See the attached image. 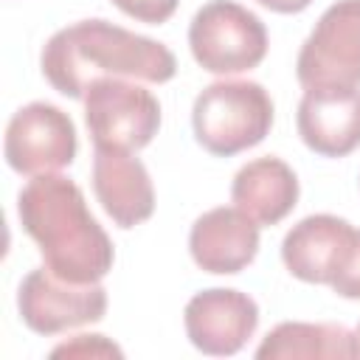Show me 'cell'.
<instances>
[{
	"label": "cell",
	"mask_w": 360,
	"mask_h": 360,
	"mask_svg": "<svg viewBox=\"0 0 360 360\" xmlns=\"http://www.w3.org/2000/svg\"><path fill=\"white\" fill-rule=\"evenodd\" d=\"M39 68L56 93L84 98L96 79L118 76L163 84L174 79L177 59L163 42L93 17L51 34V39L42 45Z\"/></svg>",
	"instance_id": "obj_1"
},
{
	"label": "cell",
	"mask_w": 360,
	"mask_h": 360,
	"mask_svg": "<svg viewBox=\"0 0 360 360\" xmlns=\"http://www.w3.org/2000/svg\"><path fill=\"white\" fill-rule=\"evenodd\" d=\"M17 217L53 276L93 284L112 270V242L70 177L56 172L31 177L17 197Z\"/></svg>",
	"instance_id": "obj_2"
},
{
	"label": "cell",
	"mask_w": 360,
	"mask_h": 360,
	"mask_svg": "<svg viewBox=\"0 0 360 360\" xmlns=\"http://www.w3.org/2000/svg\"><path fill=\"white\" fill-rule=\"evenodd\" d=\"M191 127L197 143L217 155L231 158L253 149L273 127V98L250 79H219L200 90L191 107Z\"/></svg>",
	"instance_id": "obj_3"
},
{
	"label": "cell",
	"mask_w": 360,
	"mask_h": 360,
	"mask_svg": "<svg viewBox=\"0 0 360 360\" xmlns=\"http://www.w3.org/2000/svg\"><path fill=\"white\" fill-rule=\"evenodd\" d=\"M188 48L202 70L236 76L267 56V28L236 0H208L188 22Z\"/></svg>",
	"instance_id": "obj_4"
},
{
	"label": "cell",
	"mask_w": 360,
	"mask_h": 360,
	"mask_svg": "<svg viewBox=\"0 0 360 360\" xmlns=\"http://www.w3.org/2000/svg\"><path fill=\"white\" fill-rule=\"evenodd\" d=\"M82 101L93 149L138 152L160 129V101L129 79H96Z\"/></svg>",
	"instance_id": "obj_5"
},
{
	"label": "cell",
	"mask_w": 360,
	"mask_h": 360,
	"mask_svg": "<svg viewBox=\"0 0 360 360\" xmlns=\"http://www.w3.org/2000/svg\"><path fill=\"white\" fill-rule=\"evenodd\" d=\"M295 76L301 87H360V0L332 3L304 39Z\"/></svg>",
	"instance_id": "obj_6"
},
{
	"label": "cell",
	"mask_w": 360,
	"mask_h": 360,
	"mask_svg": "<svg viewBox=\"0 0 360 360\" xmlns=\"http://www.w3.org/2000/svg\"><path fill=\"white\" fill-rule=\"evenodd\" d=\"M79 149L73 118L48 101L20 107L6 127V163L25 177L51 174L73 163Z\"/></svg>",
	"instance_id": "obj_7"
},
{
	"label": "cell",
	"mask_w": 360,
	"mask_h": 360,
	"mask_svg": "<svg viewBox=\"0 0 360 360\" xmlns=\"http://www.w3.org/2000/svg\"><path fill=\"white\" fill-rule=\"evenodd\" d=\"M22 323L37 335H59L76 326L98 323L107 312V290L101 281L73 284L48 267H34L17 290Z\"/></svg>",
	"instance_id": "obj_8"
},
{
	"label": "cell",
	"mask_w": 360,
	"mask_h": 360,
	"mask_svg": "<svg viewBox=\"0 0 360 360\" xmlns=\"http://www.w3.org/2000/svg\"><path fill=\"white\" fill-rule=\"evenodd\" d=\"M183 326L202 354L228 357L245 349L259 326V304L233 287H208L188 298Z\"/></svg>",
	"instance_id": "obj_9"
},
{
	"label": "cell",
	"mask_w": 360,
	"mask_h": 360,
	"mask_svg": "<svg viewBox=\"0 0 360 360\" xmlns=\"http://www.w3.org/2000/svg\"><path fill=\"white\" fill-rule=\"evenodd\" d=\"M357 228L335 214H309L298 219L281 242V262L298 281L332 284L343 270Z\"/></svg>",
	"instance_id": "obj_10"
},
{
	"label": "cell",
	"mask_w": 360,
	"mask_h": 360,
	"mask_svg": "<svg viewBox=\"0 0 360 360\" xmlns=\"http://www.w3.org/2000/svg\"><path fill=\"white\" fill-rule=\"evenodd\" d=\"M295 127L315 155L346 158L360 146V87H307Z\"/></svg>",
	"instance_id": "obj_11"
},
{
	"label": "cell",
	"mask_w": 360,
	"mask_h": 360,
	"mask_svg": "<svg viewBox=\"0 0 360 360\" xmlns=\"http://www.w3.org/2000/svg\"><path fill=\"white\" fill-rule=\"evenodd\" d=\"M259 222L236 205H217L200 214L188 231V253L205 273L233 276L259 253Z\"/></svg>",
	"instance_id": "obj_12"
},
{
	"label": "cell",
	"mask_w": 360,
	"mask_h": 360,
	"mask_svg": "<svg viewBox=\"0 0 360 360\" xmlns=\"http://www.w3.org/2000/svg\"><path fill=\"white\" fill-rule=\"evenodd\" d=\"M93 191L118 228H135L155 214V186L135 152L96 149Z\"/></svg>",
	"instance_id": "obj_13"
},
{
	"label": "cell",
	"mask_w": 360,
	"mask_h": 360,
	"mask_svg": "<svg viewBox=\"0 0 360 360\" xmlns=\"http://www.w3.org/2000/svg\"><path fill=\"white\" fill-rule=\"evenodd\" d=\"M298 177L276 155L248 160L231 183V202L259 225L281 222L298 202Z\"/></svg>",
	"instance_id": "obj_14"
},
{
	"label": "cell",
	"mask_w": 360,
	"mask_h": 360,
	"mask_svg": "<svg viewBox=\"0 0 360 360\" xmlns=\"http://www.w3.org/2000/svg\"><path fill=\"white\" fill-rule=\"evenodd\" d=\"M259 360H349L357 357L354 332L340 323H307V321H284L273 326L259 349Z\"/></svg>",
	"instance_id": "obj_15"
},
{
	"label": "cell",
	"mask_w": 360,
	"mask_h": 360,
	"mask_svg": "<svg viewBox=\"0 0 360 360\" xmlns=\"http://www.w3.org/2000/svg\"><path fill=\"white\" fill-rule=\"evenodd\" d=\"M51 357H124L121 346L104 335H76L51 349Z\"/></svg>",
	"instance_id": "obj_16"
},
{
	"label": "cell",
	"mask_w": 360,
	"mask_h": 360,
	"mask_svg": "<svg viewBox=\"0 0 360 360\" xmlns=\"http://www.w3.org/2000/svg\"><path fill=\"white\" fill-rule=\"evenodd\" d=\"M180 0H112L115 8H121L127 17L146 22V25H160L177 11Z\"/></svg>",
	"instance_id": "obj_17"
},
{
	"label": "cell",
	"mask_w": 360,
	"mask_h": 360,
	"mask_svg": "<svg viewBox=\"0 0 360 360\" xmlns=\"http://www.w3.org/2000/svg\"><path fill=\"white\" fill-rule=\"evenodd\" d=\"M340 298H349V301H360V231L354 233V245H352V253L343 264V270L338 273V278L329 284Z\"/></svg>",
	"instance_id": "obj_18"
},
{
	"label": "cell",
	"mask_w": 360,
	"mask_h": 360,
	"mask_svg": "<svg viewBox=\"0 0 360 360\" xmlns=\"http://www.w3.org/2000/svg\"><path fill=\"white\" fill-rule=\"evenodd\" d=\"M256 3L264 6V8H270V11H276V14H298L312 0H256Z\"/></svg>",
	"instance_id": "obj_19"
},
{
	"label": "cell",
	"mask_w": 360,
	"mask_h": 360,
	"mask_svg": "<svg viewBox=\"0 0 360 360\" xmlns=\"http://www.w3.org/2000/svg\"><path fill=\"white\" fill-rule=\"evenodd\" d=\"M354 346H357V357H360V323H357V329H354Z\"/></svg>",
	"instance_id": "obj_20"
}]
</instances>
